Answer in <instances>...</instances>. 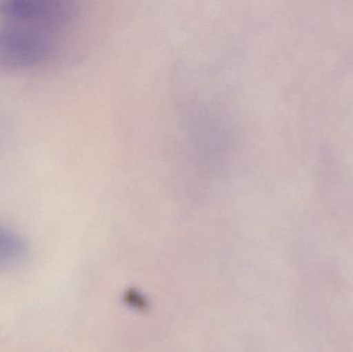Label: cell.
Masks as SVG:
<instances>
[{
  "mask_svg": "<svg viewBox=\"0 0 353 352\" xmlns=\"http://www.w3.org/2000/svg\"><path fill=\"white\" fill-rule=\"evenodd\" d=\"M53 31L24 24L2 21L0 24V68L25 70L43 64L56 49Z\"/></svg>",
  "mask_w": 353,
  "mask_h": 352,
  "instance_id": "cell-1",
  "label": "cell"
},
{
  "mask_svg": "<svg viewBox=\"0 0 353 352\" xmlns=\"http://www.w3.org/2000/svg\"><path fill=\"white\" fill-rule=\"evenodd\" d=\"M28 256L24 240L14 231L0 227V271L16 268Z\"/></svg>",
  "mask_w": 353,
  "mask_h": 352,
  "instance_id": "cell-3",
  "label": "cell"
},
{
  "mask_svg": "<svg viewBox=\"0 0 353 352\" xmlns=\"http://www.w3.org/2000/svg\"><path fill=\"white\" fill-rule=\"evenodd\" d=\"M72 4L60 0H0L2 21L24 23L57 33L74 17Z\"/></svg>",
  "mask_w": 353,
  "mask_h": 352,
  "instance_id": "cell-2",
  "label": "cell"
}]
</instances>
